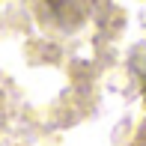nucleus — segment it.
<instances>
[{
	"instance_id": "1",
	"label": "nucleus",
	"mask_w": 146,
	"mask_h": 146,
	"mask_svg": "<svg viewBox=\"0 0 146 146\" xmlns=\"http://www.w3.org/2000/svg\"><path fill=\"white\" fill-rule=\"evenodd\" d=\"M39 9H42V15H48L51 24L72 27L87 15V0H42Z\"/></svg>"
}]
</instances>
